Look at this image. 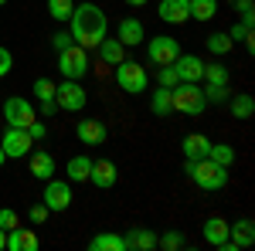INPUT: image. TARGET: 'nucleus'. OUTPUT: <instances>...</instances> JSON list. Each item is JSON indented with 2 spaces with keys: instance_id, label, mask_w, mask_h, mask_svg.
Masks as SVG:
<instances>
[{
  "instance_id": "42",
  "label": "nucleus",
  "mask_w": 255,
  "mask_h": 251,
  "mask_svg": "<svg viewBox=\"0 0 255 251\" xmlns=\"http://www.w3.org/2000/svg\"><path fill=\"white\" fill-rule=\"evenodd\" d=\"M10 65H14V58H10V51L7 48H0V78L10 72Z\"/></svg>"
},
{
  "instance_id": "37",
  "label": "nucleus",
  "mask_w": 255,
  "mask_h": 251,
  "mask_svg": "<svg viewBox=\"0 0 255 251\" xmlns=\"http://www.w3.org/2000/svg\"><path fill=\"white\" fill-rule=\"evenodd\" d=\"M0 228H3V231H14V228H20L17 211H10V207H0Z\"/></svg>"
},
{
  "instance_id": "40",
  "label": "nucleus",
  "mask_w": 255,
  "mask_h": 251,
  "mask_svg": "<svg viewBox=\"0 0 255 251\" xmlns=\"http://www.w3.org/2000/svg\"><path fill=\"white\" fill-rule=\"evenodd\" d=\"M48 207H44V204H34V207H31V214H27V217H31V224H44V221H48Z\"/></svg>"
},
{
  "instance_id": "28",
  "label": "nucleus",
  "mask_w": 255,
  "mask_h": 251,
  "mask_svg": "<svg viewBox=\"0 0 255 251\" xmlns=\"http://www.w3.org/2000/svg\"><path fill=\"white\" fill-rule=\"evenodd\" d=\"M232 44H235V41L228 38L225 31H215V34H208V51H211V55H228V51H232Z\"/></svg>"
},
{
  "instance_id": "35",
  "label": "nucleus",
  "mask_w": 255,
  "mask_h": 251,
  "mask_svg": "<svg viewBox=\"0 0 255 251\" xmlns=\"http://www.w3.org/2000/svg\"><path fill=\"white\" fill-rule=\"evenodd\" d=\"M232 3H235L238 14H242V24H249V27H252V24H255V7H252V0H232Z\"/></svg>"
},
{
  "instance_id": "30",
  "label": "nucleus",
  "mask_w": 255,
  "mask_h": 251,
  "mask_svg": "<svg viewBox=\"0 0 255 251\" xmlns=\"http://www.w3.org/2000/svg\"><path fill=\"white\" fill-rule=\"evenodd\" d=\"M72 10H75L72 0H48V14H51L55 20H68V17H72Z\"/></svg>"
},
{
  "instance_id": "9",
  "label": "nucleus",
  "mask_w": 255,
  "mask_h": 251,
  "mask_svg": "<svg viewBox=\"0 0 255 251\" xmlns=\"http://www.w3.org/2000/svg\"><path fill=\"white\" fill-rule=\"evenodd\" d=\"M3 119H7V126H17V129H27L34 119H38V112H34V105L27 102V98H7L3 102Z\"/></svg>"
},
{
  "instance_id": "47",
  "label": "nucleus",
  "mask_w": 255,
  "mask_h": 251,
  "mask_svg": "<svg viewBox=\"0 0 255 251\" xmlns=\"http://www.w3.org/2000/svg\"><path fill=\"white\" fill-rule=\"evenodd\" d=\"M3 3H7V0H0V7H3Z\"/></svg>"
},
{
  "instance_id": "19",
  "label": "nucleus",
  "mask_w": 255,
  "mask_h": 251,
  "mask_svg": "<svg viewBox=\"0 0 255 251\" xmlns=\"http://www.w3.org/2000/svg\"><path fill=\"white\" fill-rule=\"evenodd\" d=\"M27 160H31V176H38V180H51V176H55V156H51V153H44V150H31Z\"/></svg>"
},
{
  "instance_id": "25",
  "label": "nucleus",
  "mask_w": 255,
  "mask_h": 251,
  "mask_svg": "<svg viewBox=\"0 0 255 251\" xmlns=\"http://www.w3.org/2000/svg\"><path fill=\"white\" fill-rule=\"evenodd\" d=\"M228 109H232V116L235 119H252V112H255V98L252 95H232L228 98Z\"/></svg>"
},
{
  "instance_id": "21",
  "label": "nucleus",
  "mask_w": 255,
  "mask_h": 251,
  "mask_svg": "<svg viewBox=\"0 0 255 251\" xmlns=\"http://www.w3.org/2000/svg\"><path fill=\"white\" fill-rule=\"evenodd\" d=\"M89 251H126V241H123V234L102 231L89 241Z\"/></svg>"
},
{
  "instance_id": "33",
  "label": "nucleus",
  "mask_w": 255,
  "mask_h": 251,
  "mask_svg": "<svg viewBox=\"0 0 255 251\" xmlns=\"http://www.w3.org/2000/svg\"><path fill=\"white\" fill-rule=\"evenodd\" d=\"M204 98H208V102H228V98H232V88H228V85H208V88H204Z\"/></svg>"
},
{
  "instance_id": "6",
  "label": "nucleus",
  "mask_w": 255,
  "mask_h": 251,
  "mask_svg": "<svg viewBox=\"0 0 255 251\" xmlns=\"http://www.w3.org/2000/svg\"><path fill=\"white\" fill-rule=\"evenodd\" d=\"M55 102H58V109H65V112H82L89 95H85V88H82L79 82L65 78L61 85H55Z\"/></svg>"
},
{
  "instance_id": "4",
  "label": "nucleus",
  "mask_w": 255,
  "mask_h": 251,
  "mask_svg": "<svg viewBox=\"0 0 255 251\" xmlns=\"http://www.w3.org/2000/svg\"><path fill=\"white\" fill-rule=\"evenodd\" d=\"M116 85L126 92V95H139V92H146V88H150V75H146V68H143V65L123 58L116 65Z\"/></svg>"
},
{
  "instance_id": "5",
  "label": "nucleus",
  "mask_w": 255,
  "mask_h": 251,
  "mask_svg": "<svg viewBox=\"0 0 255 251\" xmlns=\"http://www.w3.org/2000/svg\"><path fill=\"white\" fill-rule=\"evenodd\" d=\"M58 72L65 78H72V82H79V78L89 75V55H85L82 44H72V48L58 51Z\"/></svg>"
},
{
  "instance_id": "36",
  "label": "nucleus",
  "mask_w": 255,
  "mask_h": 251,
  "mask_svg": "<svg viewBox=\"0 0 255 251\" xmlns=\"http://www.w3.org/2000/svg\"><path fill=\"white\" fill-rule=\"evenodd\" d=\"M34 95H38V102H44V98H55V82L38 78V82H34Z\"/></svg>"
},
{
  "instance_id": "22",
  "label": "nucleus",
  "mask_w": 255,
  "mask_h": 251,
  "mask_svg": "<svg viewBox=\"0 0 255 251\" xmlns=\"http://www.w3.org/2000/svg\"><path fill=\"white\" fill-rule=\"evenodd\" d=\"M208 136H201V133H191V136H184V143H180V150H184V156L187 160H201V156H208Z\"/></svg>"
},
{
  "instance_id": "8",
  "label": "nucleus",
  "mask_w": 255,
  "mask_h": 251,
  "mask_svg": "<svg viewBox=\"0 0 255 251\" xmlns=\"http://www.w3.org/2000/svg\"><path fill=\"white\" fill-rule=\"evenodd\" d=\"M177 55H180V44L174 38H167V34H153L146 41V58L153 65H174Z\"/></svg>"
},
{
  "instance_id": "20",
  "label": "nucleus",
  "mask_w": 255,
  "mask_h": 251,
  "mask_svg": "<svg viewBox=\"0 0 255 251\" xmlns=\"http://www.w3.org/2000/svg\"><path fill=\"white\" fill-rule=\"evenodd\" d=\"M201 234H204V241H208L211 248H221V245L228 241V221H225V217H208L204 228H201Z\"/></svg>"
},
{
  "instance_id": "41",
  "label": "nucleus",
  "mask_w": 255,
  "mask_h": 251,
  "mask_svg": "<svg viewBox=\"0 0 255 251\" xmlns=\"http://www.w3.org/2000/svg\"><path fill=\"white\" fill-rule=\"evenodd\" d=\"M27 133H31V139H34V143H41V139L48 136V129H44V122H41V119H34V122L27 126Z\"/></svg>"
},
{
  "instance_id": "24",
  "label": "nucleus",
  "mask_w": 255,
  "mask_h": 251,
  "mask_svg": "<svg viewBox=\"0 0 255 251\" xmlns=\"http://www.w3.org/2000/svg\"><path fill=\"white\" fill-rule=\"evenodd\" d=\"M89 170H92V160L89 156H72L68 160V180L72 183H85L89 180Z\"/></svg>"
},
{
  "instance_id": "7",
  "label": "nucleus",
  "mask_w": 255,
  "mask_h": 251,
  "mask_svg": "<svg viewBox=\"0 0 255 251\" xmlns=\"http://www.w3.org/2000/svg\"><path fill=\"white\" fill-rule=\"evenodd\" d=\"M0 146H3V153L7 160H20V156H27L34 150V139L27 129H17V126H7V133L0 136Z\"/></svg>"
},
{
  "instance_id": "3",
  "label": "nucleus",
  "mask_w": 255,
  "mask_h": 251,
  "mask_svg": "<svg viewBox=\"0 0 255 251\" xmlns=\"http://www.w3.org/2000/svg\"><path fill=\"white\" fill-rule=\"evenodd\" d=\"M170 105H174V112H184V116H201L208 109V98L197 82H177L170 88Z\"/></svg>"
},
{
  "instance_id": "13",
  "label": "nucleus",
  "mask_w": 255,
  "mask_h": 251,
  "mask_svg": "<svg viewBox=\"0 0 255 251\" xmlns=\"http://www.w3.org/2000/svg\"><path fill=\"white\" fill-rule=\"evenodd\" d=\"M116 163L113 160H92V170H89V183H96L99 190H113L116 187Z\"/></svg>"
},
{
  "instance_id": "38",
  "label": "nucleus",
  "mask_w": 255,
  "mask_h": 251,
  "mask_svg": "<svg viewBox=\"0 0 255 251\" xmlns=\"http://www.w3.org/2000/svg\"><path fill=\"white\" fill-rule=\"evenodd\" d=\"M51 44H55V51H65L75 44V38H72V31H58V34H51Z\"/></svg>"
},
{
  "instance_id": "43",
  "label": "nucleus",
  "mask_w": 255,
  "mask_h": 251,
  "mask_svg": "<svg viewBox=\"0 0 255 251\" xmlns=\"http://www.w3.org/2000/svg\"><path fill=\"white\" fill-rule=\"evenodd\" d=\"M55 112H58V102H55V98H44V102H41V116L48 119V116H55Z\"/></svg>"
},
{
  "instance_id": "15",
  "label": "nucleus",
  "mask_w": 255,
  "mask_h": 251,
  "mask_svg": "<svg viewBox=\"0 0 255 251\" xmlns=\"http://www.w3.org/2000/svg\"><path fill=\"white\" fill-rule=\"evenodd\" d=\"M41 241L34 228H14V231H7V251H38Z\"/></svg>"
},
{
  "instance_id": "11",
  "label": "nucleus",
  "mask_w": 255,
  "mask_h": 251,
  "mask_svg": "<svg viewBox=\"0 0 255 251\" xmlns=\"http://www.w3.org/2000/svg\"><path fill=\"white\" fill-rule=\"evenodd\" d=\"M44 207H48V211H68V207H72V183L51 176L48 187H44Z\"/></svg>"
},
{
  "instance_id": "34",
  "label": "nucleus",
  "mask_w": 255,
  "mask_h": 251,
  "mask_svg": "<svg viewBox=\"0 0 255 251\" xmlns=\"http://www.w3.org/2000/svg\"><path fill=\"white\" fill-rule=\"evenodd\" d=\"M157 82L163 85V88H174L177 82H180V78H177V72H174V65H160V72H157Z\"/></svg>"
},
{
  "instance_id": "10",
  "label": "nucleus",
  "mask_w": 255,
  "mask_h": 251,
  "mask_svg": "<svg viewBox=\"0 0 255 251\" xmlns=\"http://www.w3.org/2000/svg\"><path fill=\"white\" fill-rule=\"evenodd\" d=\"M255 241V224L249 217H242L235 224H228V241L221 245V251H242V248H252Z\"/></svg>"
},
{
  "instance_id": "23",
  "label": "nucleus",
  "mask_w": 255,
  "mask_h": 251,
  "mask_svg": "<svg viewBox=\"0 0 255 251\" xmlns=\"http://www.w3.org/2000/svg\"><path fill=\"white\" fill-rule=\"evenodd\" d=\"M96 51H99V58L106 61V65H119V61L126 58V48H123L116 38H102Z\"/></svg>"
},
{
  "instance_id": "39",
  "label": "nucleus",
  "mask_w": 255,
  "mask_h": 251,
  "mask_svg": "<svg viewBox=\"0 0 255 251\" xmlns=\"http://www.w3.org/2000/svg\"><path fill=\"white\" fill-rule=\"evenodd\" d=\"M225 34H228V38H232V41H245V38H249V34H252V27L238 20V24H232V31H225Z\"/></svg>"
},
{
  "instance_id": "12",
  "label": "nucleus",
  "mask_w": 255,
  "mask_h": 251,
  "mask_svg": "<svg viewBox=\"0 0 255 251\" xmlns=\"http://www.w3.org/2000/svg\"><path fill=\"white\" fill-rule=\"evenodd\" d=\"M75 136H79L85 146H102V143L109 139V129H106V122H102V119H79Z\"/></svg>"
},
{
  "instance_id": "45",
  "label": "nucleus",
  "mask_w": 255,
  "mask_h": 251,
  "mask_svg": "<svg viewBox=\"0 0 255 251\" xmlns=\"http://www.w3.org/2000/svg\"><path fill=\"white\" fill-rule=\"evenodd\" d=\"M126 3H129V7H143L146 0H126Z\"/></svg>"
},
{
  "instance_id": "31",
  "label": "nucleus",
  "mask_w": 255,
  "mask_h": 251,
  "mask_svg": "<svg viewBox=\"0 0 255 251\" xmlns=\"http://www.w3.org/2000/svg\"><path fill=\"white\" fill-rule=\"evenodd\" d=\"M204 78H208V85H228V68L225 65H204Z\"/></svg>"
},
{
  "instance_id": "27",
  "label": "nucleus",
  "mask_w": 255,
  "mask_h": 251,
  "mask_svg": "<svg viewBox=\"0 0 255 251\" xmlns=\"http://www.w3.org/2000/svg\"><path fill=\"white\" fill-rule=\"evenodd\" d=\"M208 160H215L221 167H232V163H235V146H228V143H211V146H208Z\"/></svg>"
},
{
  "instance_id": "29",
  "label": "nucleus",
  "mask_w": 255,
  "mask_h": 251,
  "mask_svg": "<svg viewBox=\"0 0 255 251\" xmlns=\"http://www.w3.org/2000/svg\"><path fill=\"white\" fill-rule=\"evenodd\" d=\"M170 112H174V105H170V88L160 85L157 92H153V116H170Z\"/></svg>"
},
{
  "instance_id": "18",
  "label": "nucleus",
  "mask_w": 255,
  "mask_h": 251,
  "mask_svg": "<svg viewBox=\"0 0 255 251\" xmlns=\"http://www.w3.org/2000/svg\"><path fill=\"white\" fill-rule=\"evenodd\" d=\"M143 38H146V31H143V24H139L136 17H123L119 20V44L123 48H133V44H143Z\"/></svg>"
},
{
  "instance_id": "2",
  "label": "nucleus",
  "mask_w": 255,
  "mask_h": 251,
  "mask_svg": "<svg viewBox=\"0 0 255 251\" xmlns=\"http://www.w3.org/2000/svg\"><path fill=\"white\" fill-rule=\"evenodd\" d=\"M184 173L191 176V183L201 187V190H221V187H228V167H221V163L208 160V156L187 160L184 163Z\"/></svg>"
},
{
  "instance_id": "16",
  "label": "nucleus",
  "mask_w": 255,
  "mask_h": 251,
  "mask_svg": "<svg viewBox=\"0 0 255 251\" xmlns=\"http://www.w3.org/2000/svg\"><path fill=\"white\" fill-rule=\"evenodd\" d=\"M123 241H126V251H153L157 248V234L150 228H129L123 234Z\"/></svg>"
},
{
  "instance_id": "1",
  "label": "nucleus",
  "mask_w": 255,
  "mask_h": 251,
  "mask_svg": "<svg viewBox=\"0 0 255 251\" xmlns=\"http://www.w3.org/2000/svg\"><path fill=\"white\" fill-rule=\"evenodd\" d=\"M68 20H72V38L82 48H99V41L109 34V17L96 3H75Z\"/></svg>"
},
{
  "instance_id": "26",
  "label": "nucleus",
  "mask_w": 255,
  "mask_h": 251,
  "mask_svg": "<svg viewBox=\"0 0 255 251\" xmlns=\"http://www.w3.org/2000/svg\"><path fill=\"white\" fill-rule=\"evenodd\" d=\"M191 20H211L218 14V0H187Z\"/></svg>"
},
{
  "instance_id": "46",
  "label": "nucleus",
  "mask_w": 255,
  "mask_h": 251,
  "mask_svg": "<svg viewBox=\"0 0 255 251\" xmlns=\"http://www.w3.org/2000/svg\"><path fill=\"white\" fill-rule=\"evenodd\" d=\"M3 163H7V153H3V146H0V167H3Z\"/></svg>"
},
{
  "instance_id": "44",
  "label": "nucleus",
  "mask_w": 255,
  "mask_h": 251,
  "mask_svg": "<svg viewBox=\"0 0 255 251\" xmlns=\"http://www.w3.org/2000/svg\"><path fill=\"white\" fill-rule=\"evenodd\" d=\"M7 248V231H3V228H0V251Z\"/></svg>"
},
{
  "instance_id": "32",
  "label": "nucleus",
  "mask_w": 255,
  "mask_h": 251,
  "mask_svg": "<svg viewBox=\"0 0 255 251\" xmlns=\"http://www.w3.org/2000/svg\"><path fill=\"white\" fill-rule=\"evenodd\" d=\"M157 248H163V251L184 248V231H167L163 238H157Z\"/></svg>"
},
{
  "instance_id": "14",
  "label": "nucleus",
  "mask_w": 255,
  "mask_h": 251,
  "mask_svg": "<svg viewBox=\"0 0 255 251\" xmlns=\"http://www.w3.org/2000/svg\"><path fill=\"white\" fill-rule=\"evenodd\" d=\"M174 72L180 82H201L204 78V61L197 58V55H177Z\"/></svg>"
},
{
  "instance_id": "17",
  "label": "nucleus",
  "mask_w": 255,
  "mask_h": 251,
  "mask_svg": "<svg viewBox=\"0 0 255 251\" xmlns=\"http://www.w3.org/2000/svg\"><path fill=\"white\" fill-rule=\"evenodd\" d=\"M157 14L167 24H184V20H191V7H187V0H160Z\"/></svg>"
}]
</instances>
